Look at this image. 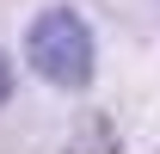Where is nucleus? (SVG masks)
Returning <instances> with one entry per match:
<instances>
[{
  "mask_svg": "<svg viewBox=\"0 0 160 154\" xmlns=\"http://www.w3.org/2000/svg\"><path fill=\"white\" fill-rule=\"evenodd\" d=\"M6 93H12V62L0 56V105H6Z\"/></svg>",
  "mask_w": 160,
  "mask_h": 154,
  "instance_id": "2",
  "label": "nucleus"
},
{
  "mask_svg": "<svg viewBox=\"0 0 160 154\" xmlns=\"http://www.w3.org/2000/svg\"><path fill=\"white\" fill-rule=\"evenodd\" d=\"M25 62L37 68L49 86L62 93H80L92 80V31L74 6H49L31 19V37H25Z\"/></svg>",
  "mask_w": 160,
  "mask_h": 154,
  "instance_id": "1",
  "label": "nucleus"
}]
</instances>
